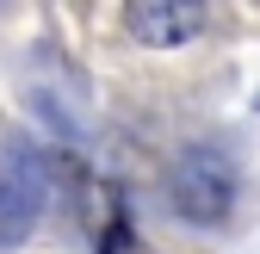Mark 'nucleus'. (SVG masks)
I'll use <instances>...</instances> for the list:
<instances>
[{
  "mask_svg": "<svg viewBox=\"0 0 260 254\" xmlns=\"http://www.w3.org/2000/svg\"><path fill=\"white\" fill-rule=\"evenodd\" d=\"M236 205V168L217 149H192L174 168V211L186 224H223Z\"/></svg>",
  "mask_w": 260,
  "mask_h": 254,
  "instance_id": "obj_1",
  "label": "nucleus"
},
{
  "mask_svg": "<svg viewBox=\"0 0 260 254\" xmlns=\"http://www.w3.org/2000/svg\"><path fill=\"white\" fill-rule=\"evenodd\" d=\"M205 31V7L199 0H143L130 7V38L149 50H180Z\"/></svg>",
  "mask_w": 260,
  "mask_h": 254,
  "instance_id": "obj_2",
  "label": "nucleus"
},
{
  "mask_svg": "<svg viewBox=\"0 0 260 254\" xmlns=\"http://www.w3.org/2000/svg\"><path fill=\"white\" fill-rule=\"evenodd\" d=\"M38 211H44V168L31 162V155H19L13 174H7V186H0V248L19 242Z\"/></svg>",
  "mask_w": 260,
  "mask_h": 254,
  "instance_id": "obj_3",
  "label": "nucleus"
},
{
  "mask_svg": "<svg viewBox=\"0 0 260 254\" xmlns=\"http://www.w3.org/2000/svg\"><path fill=\"white\" fill-rule=\"evenodd\" d=\"M254 106H260V100H254Z\"/></svg>",
  "mask_w": 260,
  "mask_h": 254,
  "instance_id": "obj_4",
  "label": "nucleus"
}]
</instances>
